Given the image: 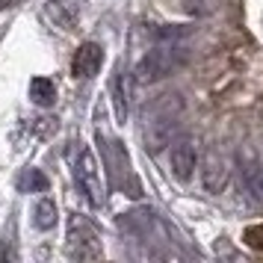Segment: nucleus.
Instances as JSON below:
<instances>
[{"mask_svg": "<svg viewBox=\"0 0 263 263\" xmlns=\"http://www.w3.org/2000/svg\"><path fill=\"white\" fill-rule=\"evenodd\" d=\"M18 190L21 192H48V178L39 168H24L18 175Z\"/></svg>", "mask_w": 263, "mask_h": 263, "instance_id": "f8f14e48", "label": "nucleus"}, {"mask_svg": "<svg viewBox=\"0 0 263 263\" xmlns=\"http://www.w3.org/2000/svg\"><path fill=\"white\" fill-rule=\"evenodd\" d=\"M89 0H48L45 3V15H48L60 30H74L80 24Z\"/></svg>", "mask_w": 263, "mask_h": 263, "instance_id": "423d86ee", "label": "nucleus"}, {"mask_svg": "<svg viewBox=\"0 0 263 263\" xmlns=\"http://www.w3.org/2000/svg\"><path fill=\"white\" fill-rule=\"evenodd\" d=\"M195 166H198V151H195V142L192 139H172L168 142V168L178 180H190L195 175Z\"/></svg>", "mask_w": 263, "mask_h": 263, "instance_id": "39448f33", "label": "nucleus"}, {"mask_svg": "<svg viewBox=\"0 0 263 263\" xmlns=\"http://www.w3.org/2000/svg\"><path fill=\"white\" fill-rule=\"evenodd\" d=\"M228 178H231V163H228L219 151H210L207 160H204V168H201L204 190L207 192H222L228 186Z\"/></svg>", "mask_w": 263, "mask_h": 263, "instance_id": "6e6552de", "label": "nucleus"}, {"mask_svg": "<svg viewBox=\"0 0 263 263\" xmlns=\"http://www.w3.org/2000/svg\"><path fill=\"white\" fill-rule=\"evenodd\" d=\"M190 60V48L178 45L175 39L166 45H157L154 50H148L139 65H136V80L139 83H157V80H166L168 74H175L178 68H183Z\"/></svg>", "mask_w": 263, "mask_h": 263, "instance_id": "f257e3e1", "label": "nucleus"}, {"mask_svg": "<svg viewBox=\"0 0 263 263\" xmlns=\"http://www.w3.org/2000/svg\"><path fill=\"white\" fill-rule=\"evenodd\" d=\"M104 65V48L98 42H83L71 60V74L77 80H92Z\"/></svg>", "mask_w": 263, "mask_h": 263, "instance_id": "0eeeda50", "label": "nucleus"}, {"mask_svg": "<svg viewBox=\"0 0 263 263\" xmlns=\"http://www.w3.org/2000/svg\"><path fill=\"white\" fill-rule=\"evenodd\" d=\"M178 121H180V101H178V95L175 98L166 95L160 104L151 107V112H145V130H142L145 148H151V151L166 148L175 139Z\"/></svg>", "mask_w": 263, "mask_h": 263, "instance_id": "f03ea898", "label": "nucleus"}, {"mask_svg": "<svg viewBox=\"0 0 263 263\" xmlns=\"http://www.w3.org/2000/svg\"><path fill=\"white\" fill-rule=\"evenodd\" d=\"M71 175L77 190L83 192V198L92 207H101L104 204V183H101V168H98V160L92 154V148L86 142H74L71 151Z\"/></svg>", "mask_w": 263, "mask_h": 263, "instance_id": "7ed1b4c3", "label": "nucleus"}, {"mask_svg": "<svg viewBox=\"0 0 263 263\" xmlns=\"http://www.w3.org/2000/svg\"><path fill=\"white\" fill-rule=\"evenodd\" d=\"M246 186L254 192V198L263 201V166L260 163H254L251 168H246Z\"/></svg>", "mask_w": 263, "mask_h": 263, "instance_id": "ddd939ff", "label": "nucleus"}, {"mask_svg": "<svg viewBox=\"0 0 263 263\" xmlns=\"http://www.w3.org/2000/svg\"><path fill=\"white\" fill-rule=\"evenodd\" d=\"M109 92H112V109H116V119L124 124V121H127V112H130V77H127V71H116Z\"/></svg>", "mask_w": 263, "mask_h": 263, "instance_id": "1a4fd4ad", "label": "nucleus"}, {"mask_svg": "<svg viewBox=\"0 0 263 263\" xmlns=\"http://www.w3.org/2000/svg\"><path fill=\"white\" fill-rule=\"evenodd\" d=\"M65 254L77 257V260H98V257H104V242H101L98 228L92 222H86V219H71L68 237H65Z\"/></svg>", "mask_w": 263, "mask_h": 263, "instance_id": "20e7f679", "label": "nucleus"}, {"mask_svg": "<svg viewBox=\"0 0 263 263\" xmlns=\"http://www.w3.org/2000/svg\"><path fill=\"white\" fill-rule=\"evenodd\" d=\"M30 101L39 107H50L57 101V86L50 77H33L30 80Z\"/></svg>", "mask_w": 263, "mask_h": 263, "instance_id": "9b49d317", "label": "nucleus"}, {"mask_svg": "<svg viewBox=\"0 0 263 263\" xmlns=\"http://www.w3.org/2000/svg\"><path fill=\"white\" fill-rule=\"evenodd\" d=\"M57 219H60V210H57V201L53 198H39L36 207H33V225L39 231H50V228L57 225Z\"/></svg>", "mask_w": 263, "mask_h": 263, "instance_id": "9d476101", "label": "nucleus"}]
</instances>
